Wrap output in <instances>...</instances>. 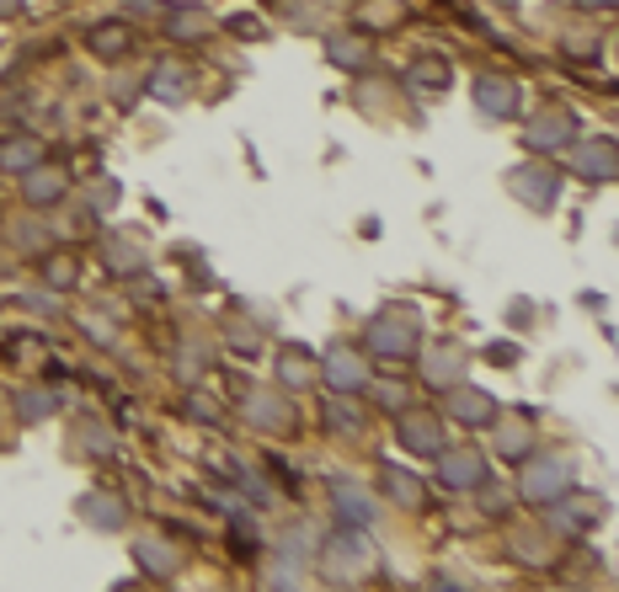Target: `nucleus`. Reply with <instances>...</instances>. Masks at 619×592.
<instances>
[{
  "mask_svg": "<svg viewBox=\"0 0 619 592\" xmlns=\"http://www.w3.org/2000/svg\"><path fill=\"white\" fill-rule=\"evenodd\" d=\"M321 577L326 582H342V588H353V582H364V577H374V544L364 529H347L342 523L337 533H326L321 539Z\"/></svg>",
  "mask_w": 619,
  "mask_h": 592,
  "instance_id": "1",
  "label": "nucleus"
},
{
  "mask_svg": "<svg viewBox=\"0 0 619 592\" xmlns=\"http://www.w3.org/2000/svg\"><path fill=\"white\" fill-rule=\"evenodd\" d=\"M417 342H422V326H417V315H411L406 304H390V310H379L369 326H364V353L390 357V363H401V357H417Z\"/></svg>",
  "mask_w": 619,
  "mask_h": 592,
  "instance_id": "2",
  "label": "nucleus"
},
{
  "mask_svg": "<svg viewBox=\"0 0 619 592\" xmlns=\"http://www.w3.org/2000/svg\"><path fill=\"white\" fill-rule=\"evenodd\" d=\"M571 486H577V470H571L566 454H534L524 480H518V497L534 507H550L560 497H571Z\"/></svg>",
  "mask_w": 619,
  "mask_h": 592,
  "instance_id": "3",
  "label": "nucleus"
},
{
  "mask_svg": "<svg viewBox=\"0 0 619 592\" xmlns=\"http://www.w3.org/2000/svg\"><path fill=\"white\" fill-rule=\"evenodd\" d=\"M528 149H539V155H556V149H571L577 145V113L571 107H539L534 118H528Z\"/></svg>",
  "mask_w": 619,
  "mask_h": 592,
  "instance_id": "4",
  "label": "nucleus"
},
{
  "mask_svg": "<svg viewBox=\"0 0 619 592\" xmlns=\"http://www.w3.org/2000/svg\"><path fill=\"white\" fill-rule=\"evenodd\" d=\"M396 444L406 448V454H417V459H433L438 448L449 444V433H443V422H438L433 412H396Z\"/></svg>",
  "mask_w": 619,
  "mask_h": 592,
  "instance_id": "5",
  "label": "nucleus"
},
{
  "mask_svg": "<svg viewBox=\"0 0 619 592\" xmlns=\"http://www.w3.org/2000/svg\"><path fill=\"white\" fill-rule=\"evenodd\" d=\"M438 486L443 491H475L481 480H486V454L481 448H438Z\"/></svg>",
  "mask_w": 619,
  "mask_h": 592,
  "instance_id": "6",
  "label": "nucleus"
},
{
  "mask_svg": "<svg viewBox=\"0 0 619 592\" xmlns=\"http://www.w3.org/2000/svg\"><path fill=\"white\" fill-rule=\"evenodd\" d=\"M321 385L347 390V395L369 390V357L358 353V347H326L321 353Z\"/></svg>",
  "mask_w": 619,
  "mask_h": 592,
  "instance_id": "7",
  "label": "nucleus"
},
{
  "mask_svg": "<svg viewBox=\"0 0 619 592\" xmlns=\"http://www.w3.org/2000/svg\"><path fill=\"white\" fill-rule=\"evenodd\" d=\"M571 172L583 181H615L619 177V145L609 134H592L571 145Z\"/></svg>",
  "mask_w": 619,
  "mask_h": 592,
  "instance_id": "8",
  "label": "nucleus"
},
{
  "mask_svg": "<svg viewBox=\"0 0 619 592\" xmlns=\"http://www.w3.org/2000/svg\"><path fill=\"white\" fill-rule=\"evenodd\" d=\"M246 416H251V427H256V433H279V438H288V433L300 427V416H294V406H288V395H283V390H251Z\"/></svg>",
  "mask_w": 619,
  "mask_h": 592,
  "instance_id": "9",
  "label": "nucleus"
},
{
  "mask_svg": "<svg viewBox=\"0 0 619 592\" xmlns=\"http://www.w3.org/2000/svg\"><path fill=\"white\" fill-rule=\"evenodd\" d=\"M507 187H513V198L518 204H528V208H556V198H560V177L550 172V166H518L513 177H507Z\"/></svg>",
  "mask_w": 619,
  "mask_h": 592,
  "instance_id": "10",
  "label": "nucleus"
},
{
  "mask_svg": "<svg viewBox=\"0 0 619 592\" xmlns=\"http://www.w3.org/2000/svg\"><path fill=\"white\" fill-rule=\"evenodd\" d=\"M321 422H326L337 438H364V433H369V412H364V401H353L347 390H332V395L321 401Z\"/></svg>",
  "mask_w": 619,
  "mask_h": 592,
  "instance_id": "11",
  "label": "nucleus"
},
{
  "mask_svg": "<svg viewBox=\"0 0 619 592\" xmlns=\"http://www.w3.org/2000/svg\"><path fill=\"white\" fill-rule=\"evenodd\" d=\"M443 395H449V416H454V422H464V427H492V416H496L492 390H475L460 380V385H449Z\"/></svg>",
  "mask_w": 619,
  "mask_h": 592,
  "instance_id": "12",
  "label": "nucleus"
},
{
  "mask_svg": "<svg viewBox=\"0 0 619 592\" xmlns=\"http://www.w3.org/2000/svg\"><path fill=\"white\" fill-rule=\"evenodd\" d=\"M417 353H422V368H428V380L438 390L460 385L464 374H470V353H464L460 342H438V347H417Z\"/></svg>",
  "mask_w": 619,
  "mask_h": 592,
  "instance_id": "13",
  "label": "nucleus"
},
{
  "mask_svg": "<svg viewBox=\"0 0 619 592\" xmlns=\"http://www.w3.org/2000/svg\"><path fill=\"white\" fill-rule=\"evenodd\" d=\"M22 204H32V208H54L70 193V177H64L60 166H49V160H38L32 172H22Z\"/></svg>",
  "mask_w": 619,
  "mask_h": 592,
  "instance_id": "14",
  "label": "nucleus"
},
{
  "mask_svg": "<svg viewBox=\"0 0 619 592\" xmlns=\"http://www.w3.org/2000/svg\"><path fill=\"white\" fill-rule=\"evenodd\" d=\"M326 491H332V507H337V518L347 523V529H369V523H374V497L358 486V480L337 475Z\"/></svg>",
  "mask_w": 619,
  "mask_h": 592,
  "instance_id": "15",
  "label": "nucleus"
},
{
  "mask_svg": "<svg viewBox=\"0 0 619 592\" xmlns=\"http://www.w3.org/2000/svg\"><path fill=\"white\" fill-rule=\"evenodd\" d=\"M475 107L486 113V118H513L518 107H524V96H518V81H507V75H481L475 81Z\"/></svg>",
  "mask_w": 619,
  "mask_h": 592,
  "instance_id": "16",
  "label": "nucleus"
},
{
  "mask_svg": "<svg viewBox=\"0 0 619 592\" xmlns=\"http://www.w3.org/2000/svg\"><path fill=\"white\" fill-rule=\"evenodd\" d=\"M134 561H139V571H150L155 582H171V577L182 571V550H177L171 539L150 533V539H139V544H134Z\"/></svg>",
  "mask_w": 619,
  "mask_h": 592,
  "instance_id": "17",
  "label": "nucleus"
},
{
  "mask_svg": "<svg viewBox=\"0 0 619 592\" xmlns=\"http://www.w3.org/2000/svg\"><path fill=\"white\" fill-rule=\"evenodd\" d=\"M321 385V357L310 347H279V390H315Z\"/></svg>",
  "mask_w": 619,
  "mask_h": 592,
  "instance_id": "18",
  "label": "nucleus"
},
{
  "mask_svg": "<svg viewBox=\"0 0 619 592\" xmlns=\"http://www.w3.org/2000/svg\"><path fill=\"white\" fill-rule=\"evenodd\" d=\"M492 448L502 454V459H528V454H534V422H528L524 412L502 416V422H496V433H492Z\"/></svg>",
  "mask_w": 619,
  "mask_h": 592,
  "instance_id": "19",
  "label": "nucleus"
},
{
  "mask_svg": "<svg viewBox=\"0 0 619 592\" xmlns=\"http://www.w3.org/2000/svg\"><path fill=\"white\" fill-rule=\"evenodd\" d=\"M38 160H49V149H43L38 134H6V139H0V172H6V177H22Z\"/></svg>",
  "mask_w": 619,
  "mask_h": 592,
  "instance_id": "20",
  "label": "nucleus"
},
{
  "mask_svg": "<svg viewBox=\"0 0 619 592\" xmlns=\"http://www.w3.org/2000/svg\"><path fill=\"white\" fill-rule=\"evenodd\" d=\"M454 81V70L443 54H417V60L406 64V86L417 91V96H438V91H449Z\"/></svg>",
  "mask_w": 619,
  "mask_h": 592,
  "instance_id": "21",
  "label": "nucleus"
},
{
  "mask_svg": "<svg viewBox=\"0 0 619 592\" xmlns=\"http://www.w3.org/2000/svg\"><path fill=\"white\" fill-rule=\"evenodd\" d=\"M385 497L406 512H422L428 507V486H422V475H411L406 465H385Z\"/></svg>",
  "mask_w": 619,
  "mask_h": 592,
  "instance_id": "22",
  "label": "nucleus"
},
{
  "mask_svg": "<svg viewBox=\"0 0 619 592\" xmlns=\"http://www.w3.org/2000/svg\"><path fill=\"white\" fill-rule=\"evenodd\" d=\"M187 91H192V75H187V64L160 60V64L150 70V96H155V102L177 107V102H187Z\"/></svg>",
  "mask_w": 619,
  "mask_h": 592,
  "instance_id": "23",
  "label": "nucleus"
},
{
  "mask_svg": "<svg viewBox=\"0 0 619 592\" xmlns=\"http://www.w3.org/2000/svg\"><path fill=\"white\" fill-rule=\"evenodd\" d=\"M166 32H171L177 43H203V38L214 32V17H209L203 6H171V11H166Z\"/></svg>",
  "mask_w": 619,
  "mask_h": 592,
  "instance_id": "24",
  "label": "nucleus"
},
{
  "mask_svg": "<svg viewBox=\"0 0 619 592\" xmlns=\"http://www.w3.org/2000/svg\"><path fill=\"white\" fill-rule=\"evenodd\" d=\"M326 60L337 64V70H369L374 49H369L364 32H332V38H326Z\"/></svg>",
  "mask_w": 619,
  "mask_h": 592,
  "instance_id": "25",
  "label": "nucleus"
},
{
  "mask_svg": "<svg viewBox=\"0 0 619 592\" xmlns=\"http://www.w3.org/2000/svg\"><path fill=\"white\" fill-rule=\"evenodd\" d=\"M86 49H92L96 60H124L128 49H134V28L128 22H96L86 32Z\"/></svg>",
  "mask_w": 619,
  "mask_h": 592,
  "instance_id": "26",
  "label": "nucleus"
},
{
  "mask_svg": "<svg viewBox=\"0 0 619 592\" xmlns=\"http://www.w3.org/2000/svg\"><path fill=\"white\" fill-rule=\"evenodd\" d=\"M81 518L102 533H118L128 523V507H124V497H102V491H92V497H81Z\"/></svg>",
  "mask_w": 619,
  "mask_h": 592,
  "instance_id": "27",
  "label": "nucleus"
},
{
  "mask_svg": "<svg viewBox=\"0 0 619 592\" xmlns=\"http://www.w3.org/2000/svg\"><path fill=\"white\" fill-rule=\"evenodd\" d=\"M102 262H107L113 278H134V272H145V251H139V240L107 236L102 240Z\"/></svg>",
  "mask_w": 619,
  "mask_h": 592,
  "instance_id": "28",
  "label": "nucleus"
},
{
  "mask_svg": "<svg viewBox=\"0 0 619 592\" xmlns=\"http://www.w3.org/2000/svg\"><path fill=\"white\" fill-rule=\"evenodd\" d=\"M54 412H60V395L54 390H43V385L17 390V416L22 422H43V416H54Z\"/></svg>",
  "mask_w": 619,
  "mask_h": 592,
  "instance_id": "29",
  "label": "nucleus"
},
{
  "mask_svg": "<svg viewBox=\"0 0 619 592\" xmlns=\"http://www.w3.org/2000/svg\"><path fill=\"white\" fill-rule=\"evenodd\" d=\"M566 502V497H560ZM598 512H604V502H566L556 512V529L560 533H592L598 529Z\"/></svg>",
  "mask_w": 619,
  "mask_h": 592,
  "instance_id": "30",
  "label": "nucleus"
},
{
  "mask_svg": "<svg viewBox=\"0 0 619 592\" xmlns=\"http://www.w3.org/2000/svg\"><path fill=\"white\" fill-rule=\"evenodd\" d=\"M475 497H481V512H486V518H507V512H513V491L496 486V480H481Z\"/></svg>",
  "mask_w": 619,
  "mask_h": 592,
  "instance_id": "31",
  "label": "nucleus"
},
{
  "mask_svg": "<svg viewBox=\"0 0 619 592\" xmlns=\"http://www.w3.org/2000/svg\"><path fill=\"white\" fill-rule=\"evenodd\" d=\"M513 555H528L524 565H550V539L545 533H518L513 539Z\"/></svg>",
  "mask_w": 619,
  "mask_h": 592,
  "instance_id": "32",
  "label": "nucleus"
},
{
  "mask_svg": "<svg viewBox=\"0 0 619 592\" xmlns=\"http://www.w3.org/2000/svg\"><path fill=\"white\" fill-rule=\"evenodd\" d=\"M358 17H369V28H396L401 6L396 0H358Z\"/></svg>",
  "mask_w": 619,
  "mask_h": 592,
  "instance_id": "33",
  "label": "nucleus"
},
{
  "mask_svg": "<svg viewBox=\"0 0 619 592\" xmlns=\"http://www.w3.org/2000/svg\"><path fill=\"white\" fill-rule=\"evenodd\" d=\"M75 272H81V267L70 262V257H43V283H49V289H70Z\"/></svg>",
  "mask_w": 619,
  "mask_h": 592,
  "instance_id": "34",
  "label": "nucleus"
},
{
  "mask_svg": "<svg viewBox=\"0 0 619 592\" xmlns=\"http://www.w3.org/2000/svg\"><path fill=\"white\" fill-rule=\"evenodd\" d=\"M81 433H86L81 444H86V448H96V454H107V448H113V427H102L96 416H86V422H81Z\"/></svg>",
  "mask_w": 619,
  "mask_h": 592,
  "instance_id": "35",
  "label": "nucleus"
},
{
  "mask_svg": "<svg viewBox=\"0 0 619 592\" xmlns=\"http://www.w3.org/2000/svg\"><path fill=\"white\" fill-rule=\"evenodd\" d=\"M187 416H198V422H219V401H209L203 390H192V395H187Z\"/></svg>",
  "mask_w": 619,
  "mask_h": 592,
  "instance_id": "36",
  "label": "nucleus"
},
{
  "mask_svg": "<svg viewBox=\"0 0 619 592\" xmlns=\"http://www.w3.org/2000/svg\"><path fill=\"white\" fill-rule=\"evenodd\" d=\"M230 342H235V353H262V336H256V331L246 326V321H241V326H235V321H230Z\"/></svg>",
  "mask_w": 619,
  "mask_h": 592,
  "instance_id": "37",
  "label": "nucleus"
},
{
  "mask_svg": "<svg viewBox=\"0 0 619 592\" xmlns=\"http://www.w3.org/2000/svg\"><path fill=\"white\" fill-rule=\"evenodd\" d=\"M374 395H379V406H385V412H406V390L401 385H390V380H385V385H374Z\"/></svg>",
  "mask_w": 619,
  "mask_h": 592,
  "instance_id": "38",
  "label": "nucleus"
},
{
  "mask_svg": "<svg viewBox=\"0 0 619 592\" xmlns=\"http://www.w3.org/2000/svg\"><path fill=\"white\" fill-rule=\"evenodd\" d=\"M235 32H241V38H256V32H262V22H256V17H235Z\"/></svg>",
  "mask_w": 619,
  "mask_h": 592,
  "instance_id": "39",
  "label": "nucleus"
},
{
  "mask_svg": "<svg viewBox=\"0 0 619 592\" xmlns=\"http://www.w3.org/2000/svg\"><path fill=\"white\" fill-rule=\"evenodd\" d=\"M17 246H43V230H32V225L22 230V225H17Z\"/></svg>",
  "mask_w": 619,
  "mask_h": 592,
  "instance_id": "40",
  "label": "nucleus"
},
{
  "mask_svg": "<svg viewBox=\"0 0 619 592\" xmlns=\"http://www.w3.org/2000/svg\"><path fill=\"white\" fill-rule=\"evenodd\" d=\"M577 6H583V11H615L619 0H577Z\"/></svg>",
  "mask_w": 619,
  "mask_h": 592,
  "instance_id": "41",
  "label": "nucleus"
},
{
  "mask_svg": "<svg viewBox=\"0 0 619 592\" xmlns=\"http://www.w3.org/2000/svg\"><path fill=\"white\" fill-rule=\"evenodd\" d=\"M22 11V0H0V17H17Z\"/></svg>",
  "mask_w": 619,
  "mask_h": 592,
  "instance_id": "42",
  "label": "nucleus"
}]
</instances>
